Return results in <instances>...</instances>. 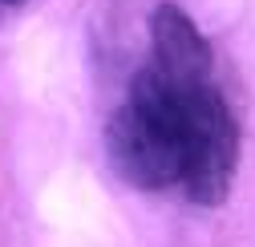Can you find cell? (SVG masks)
<instances>
[{
	"instance_id": "2",
	"label": "cell",
	"mask_w": 255,
	"mask_h": 247,
	"mask_svg": "<svg viewBox=\"0 0 255 247\" xmlns=\"http://www.w3.org/2000/svg\"><path fill=\"white\" fill-rule=\"evenodd\" d=\"M4 4H20V0H4Z\"/></svg>"
},
{
	"instance_id": "1",
	"label": "cell",
	"mask_w": 255,
	"mask_h": 247,
	"mask_svg": "<svg viewBox=\"0 0 255 247\" xmlns=\"http://www.w3.org/2000/svg\"><path fill=\"white\" fill-rule=\"evenodd\" d=\"M114 170L142 191L182 187L195 207H219L239 166V122L211 81V45L178 4L150 16V61L106 130Z\"/></svg>"
}]
</instances>
